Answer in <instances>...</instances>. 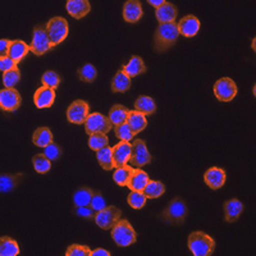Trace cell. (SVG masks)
<instances>
[{
    "label": "cell",
    "mask_w": 256,
    "mask_h": 256,
    "mask_svg": "<svg viewBox=\"0 0 256 256\" xmlns=\"http://www.w3.org/2000/svg\"><path fill=\"white\" fill-rule=\"evenodd\" d=\"M113 148V162L116 168H122V166H128V162L131 159L132 144L127 141H120L116 144Z\"/></svg>",
    "instance_id": "13"
},
{
    "label": "cell",
    "mask_w": 256,
    "mask_h": 256,
    "mask_svg": "<svg viewBox=\"0 0 256 256\" xmlns=\"http://www.w3.org/2000/svg\"><path fill=\"white\" fill-rule=\"evenodd\" d=\"M48 35H49L52 46H56L63 42L68 36V22L63 17H54L46 24Z\"/></svg>",
    "instance_id": "4"
},
{
    "label": "cell",
    "mask_w": 256,
    "mask_h": 256,
    "mask_svg": "<svg viewBox=\"0 0 256 256\" xmlns=\"http://www.w3.org/2000/svg\"><path fill=\"white\" fill-rule=\"evenodd\" d=\"M54 100H56V90L46 86L38 88L34 95V102L38 109L50 108L54 104Z\"/></svg>",
    "instance_id": "14"
},
{
    "label": "cell",
    "mask_w": 256,
    "mask_h": 256,
    "mask_svg": "<svg viewBox=\"0 0 256 256\" xmlns=\"http://www.w3.org/2000/svg\"><path fill=\"white\" fill-rule=\"evenodd\" d=\"M20 95L16 88H3L0 91V108L4 112H16L20 108Z\"/></svg>",
    "instance_id": "12"
},
{
    "label": "cell",
    "mask_w": 256,
    "mask_h": 256,
    "mask_svg": "<svg viewBox=\"0 0 256 256\" xmlns=\"http://www.w3.org/2000/svg\"><path fill=\"white\" fill-rule=\"evenodd\" d=\"M20 177V174H2V177H0V191L9 192L10 190L14 188V187L17 186L18 178Z\"/></svg>",
    "instance_id": "40"
},
{
    "label": "cell",
    "mask_w": 256,
    "mask_h": 256,
    "mask_svg": "<svg viewBox=\"0 0 256 256\" xmlns=\"http://www.w3.org/2000/svg\"><path fill=\"white\" fill-rule=\"evenodd\" d=\"M78 74V78L84 82H94L98 77V70L94 67L92 64H84V67H81L77 72Z\"/></svg>",
    "instance_id": "37"
},
{
    "label": "cell",
    "mask_w": 256,
    "mask_h": 256,
    "mask_svg": "<svg viewBox=\"0 0 256 256\" xmlns=\"http://www.w3.org/2000/svg\"><path fill=\"white\" fill-rule=\"evenodd\" d=\"M226 178H227V174L219 166H212L204 174L205 184L212 190H219L223 187V184H226Z\"/></svg>",
    "instance_id": "15"
},
{
    "label": "cell",
    "mask_w": 256,
    "mask_h": 256,
    "mask_svg": "<svg viewBox=\"0 0 256 256\" xmlns=\"http://www.w3.org/2000/svg\"><path fill=\"white\" fill-rule=\"evenodd\" d=\"M32 164H34V168L38 173H48L52 168V160L48 159L46 155L42 152V154H36L35 156L32 158Z\"/></svg>",
    "instance_id": "34"
},
{
    "label": "cell",
    "mask_w": 256,
    "mask_h": 256,
    "mask_svg": "<svg viewBox=\"0 0 256 256\" xmlns=\"http://www.w3.org/2000/svg\"><path fill=\"white\" fill-rule=\"evenodd\" d=\"M187 244L190 251L195 256H210L216 250V241L201 230L190 233Z\"/></svg>",
    "instance_id": "2"
},
{
    "label": "cell",
    "mask_w": 256,
    "mask_h": 256,
    "mask_svg": "<svg viewBox=\"0 0 256 256\" xmlns=\"http://www.w3.org/2000/svg\"><path fill=\"white\" fill-rule=\"evenodd\" d=\"M10 42H12V41L6 40V38H2V40H0V56H2V58L8 56Z\"/></svg>",
    "instance_id": "47"
},
{
    "label": "cell",
    "mask_w": 256,
    "mask_h": 256,
    "mask_svg": "<svg viewBox=\"0 0 256 256\" xmlns=\"http://www.w3.org/2000/svg\"><path fill=\"white\" fill-rule=\"evenodd\" d=\"M200 20L195 16H186L180 20L178 31H180V35L184 38H194L200 31Z\"/></svg>",
    "instance_id": "16"
},
{
    "label": "cell",
    "mask_w": 256,
    "mask_h": 256,
    "mask_svg": "<svg viewBox=\"0 0 256 256\" xmlns=\"http://www.w3.org/2000/svg\"><path fill=\"white\" fill-rule=\"evenodd\" d=\"M132 173H134V168L130 166H122V168H116V170L113 174L114 182L120 187L128 186V182L131 180Z\"/></svg>",
    "instance_id": "32"
},
{
    "label": "cell",
    "mask_w": 256,
    "mask_h": 256,
    "mask_svg": "<svg viewBox=\"0 0 256 256\" xmlns=\"http://www.w3.org/2000/svg\"><path fill=\"white\" fill-rule=\"evenodd\" d=\"M88 146L94 152H99L102 148L109 146V140L106 134H90L88 138Z\"/></svg>",
    "instance_id": "35"
},
{
    "label": "cell",
    "mask_w": 256,
    "mask_h": 256,
    "mask_svg": "<svg viewBox=\"0 0 256 256\" xmlns=\"http://www.w3.org/2000/svg\"><path fill=\"white\" fill-rule=\"evenodd\" d=\"M90 106L84 100H76L68 106L67 120L73 124H84L88 116Z\"/></svg>",
    "instance_id": "11"
},
{
    "label": "cell",
    "mask_w": 256,
    "mask_h": 256,
    "mask_svg": "<svg viewBox=\"0 0 256 256\" xmlns=\"http://www.w3.org/2000/svg\"><path fill=\"white\" fill-rule=\"evenodd\" d=\"M244 212V205L237 198H232L224 202V218L228 223H233L240 218Z\"/></svg>",
    "instance_id": "19"
},
{
    "label": "cell",
    "mask_w": 256,
    "mask_h": 256,
    "mask_svg": "<svg viewBox=\"0 0 256 256\" xmlns=\"http://www.w3.org/2000/svg\"><path fill=\"white\" fill-rule=\"evenodd\" d=\"M28 52L30 45H27L26 42L22 40H14L10 42L8 56L9 58H12L16 63H20V62L27 56V52Z\"/></svg>",
    "instance_id": "24"
},
{
    "label": "cell",
    "mask_w": 256,
    "mask_h": 256,
    "mask_svg": "<svg viewBox=\"0 0 256 256\" xmlns=\"http://www.w3.org/2000/svg\"><path fill=\"white\" fill-rule=\"evenodd\" d=\"M123 70H124L128 77L132 78V77H138L140 74L145 73L146 67L141 56H134L131 58V60L128 62V64L123 66Z\"/></svg>",
    "instance_id": "22"
},
{
    "label": "cell",
    "mask_w": 256,
    "mask_h": 256,
    "mask_svg": "<svg viewBox=\"0 0 256 256\" xmlns=\"http://www.w3.org/2000/svg\"><path fill=\"white\" fill-rule=\"evenodd\" d=\"M251 48H252V50L255 52L256 50V38H252V44H251Z\"/></svg>",
    "instance_id": "50"
},
{
    "label": "cell",
    "mask_w": 256,
    "mask_h": 256,
    "mask_svg": "<svg viewBox=\"0 0 256 256\" xmlns=\"http://www.w3.org/2000/svg\"><path fill=\"white\" fill-rule=\"evenodd\" d=\"M180 31H178V24H162L156 28L154 34V49L155 52H163L170 49L176 44Z\"/></svg>",
    "instance_id": "1"
},
{
    "label": "cell",
    "mask_w": 256,
    "mask_h": 256,
    "mask_svg": "<svg viewBox=\"0 0 256 256\" xmlns=\"http://www.w3.org/2000/svg\"><path fill=\"white\" fill-rule=\"evenodd\" d=\"M188 210H187V205L184 200L180 198H173L166 209L163 212V218L166 223L170 224H180L184 223L186 219Z\"/></svg>",
    "instance_id": "6"
},
{
    "label": "cell",
    "mask_w": 256,
    "mask_h": 256,
    "mask_svg": "<svg viewBox=\"0 0 256 256\" xmlns=\"http://www.w3.org/2000/svg\"><path fill=\"white\" fill-rule=\"evenodd\" d=\"M148 180H150V178H148V174L145 170L140 168L134 169L131 180L128 182V188L132 190V191H144Z\"/></svg>",
    "instance_id": "20"
},
{
    "label": "cell",
    "mask_w": 256,
    "mask_h": 256,
    "mask_svg": "<svg viewBox=\"0 0 256 256\" xmlns=\"http://www.w3.org/2000/svg\"><path fill=\"white\" fill-rule=\"evenodd\" d=\"M94 191L88 187H81L73 195V204L74 206H88L91 204Z\"/></svg>",
    "instance_id": "31"
},
{
    "label": "cell",
    "mask_w": 256,
    "mask_h": 256,
    "mask_svg": "<svg viewBox=\"0 0 256 256\" xmlns=\"http://www.w3.org/2000/svg\"><path fill=\"white\" fill-rule=\"evenodd\" d=\"M134 110L138 112V113L144 114V116H152L156 110V105L152 98L146 95H141L137 98V100L134 102Z\"/></svg>",
    "instance_id": "23"
},
{
    "label": "cell",
    "mask_w": 256,
    "mask_h": 256,
    "mask_svg": "<svg viewBox=\"0 0 256 256\" xmlns=\"http://www.w3.org/2000/svg\"><path fill=\"white\" fill-rule=\"evenodd\" d=\"M114 134H116V136L118 137L120 141H127V142H130V141L136 136V134L132 132L131 127L128 126L127 122L123 123V124L116 126V127H114Z\"/></svg>",
    "instance_id": "39"
},
{
    "label": "cell",
    "mask_w": 256,
    "mask_h": 256,
    "mask_svg": "<svg viewBox=\"0 0 256 256\" xmlns=\"http://www.w3.org/2000/svg\"><path fill=\"white\" fill-rule=\"evenodd\" d=\"M90 256H110V252L104 248H96V250L91 251Z\"/></svg>",
    "instance_id": "48"
},
{
    "label": "cell",
    "mask_w": 256,
    "mask_h": 256,
    "mask_svg": "<svg viewBox=\"0 0 256 256\" xmlns=\"http://www.w3.org/2000/svg\"><path fill=\"white\" fill-rule=\"evenodd\" d=\"M155 16H156V20H159L160 24H172V22L176 20V18H177V8L172 3L166 2L163 6H160L159 9H156Z\"/></svg>",
    "instance_id": "21"
},
{
    "label": "cell",
    "mask_w": 256,
    "mask_h": 256,
    "mask_svg": "<svg viewBox=\"0 0 256 256\" xmlns=\"http://www.w3.org/2000/svg\"><path fill=\"white\" fill-rule=\"evenodd\" d=\"M66 8H67L68 14L77 20H81L84 16H88L91 10V6L88 0H68Z\"/></svg>",
    "instance_id": "18"
},
{
    "label": "cell",
    "mask_w": 256,
    "mask_h": 256,
    "mask_svg": "<svg viewBox=\"0 0 256 256\" xmlns=\"http://www.w3.org/2000/svg\"><path fill=\"white\" fill-rule=\"evenodd\" d=\"M112 238L120 248H128L137 240L136 232L131 223L126 219H120L112 227Z\"/></svg>",
    "instance_id": "3"
},
{
    "label": "cell",
    "mask_w": 256,
    "mask_h": 256,
    "mask_svg": "<svg viewBox=\"0 0 256 256\" xmlns=\"http://www.w3.org/2000/svg\"><path fill=\"white\" fill-rule=\"evenodd\" d=\"M20 254V246L17 241L10 237L0 238V255L2 256H17Z\"/></svg>",
    "instance_id": "30"
},
{
    "label": "cell",
    "mask_w": 256,
    "mask_h": 256,
    "mask_svg": "<svg viewBox=\"0 0 256 256\" xmlns=\"http://www.w3.org/2000/svg\"><path fill=\"white\" fill-rule=\"evenodd\" d=\"M166 3V2H164V0H148V4L154 6L155 9H159L160 6H163Z\"/></svg>",
    "instance_id": "49"
},
{
    "label": "cell",
    "mask_w": 256,
    "mask_h": 256,
    "mask_svg": "<svg viewBox=\"0 0 256 256\" xmlns=\"http://www.w3.org/2000/svg\"><path fill=\"white\" fill-rule=\"evenodd\" d=\"M142 192L148 198H158L166 192V186L159 180H148Z\"/></svg>",
    "instance_id": "33"
},
{
    "label": "cell",
    "mask_w": 256,
    "mask_h": 256,
    "mask_svg": "<svg viewBox=\"0 0 256 256\" xmlns=\"http://www.w3.org/2000/svg\"><path fill=\"white\" fill-rule=\"evenodd\" d=\"M146 200L148 198L145 196L142 191H132L127 198L128 205L132 208V209H142L146 204Z\"/></svg>",
    "instance_id": "36"
},
{
    "label": "cell",
    "mask_w": 256,
    "mask_h": 256,
    "mask_svg": "<svg viewBox=\"0 0 256 256\" xmlns=\"http://www.w3.org/2000/svg\"><path fill=\"white\" fill-rule=\"evenodd\" d=\"M113 128V123L109 116H105L100 113L88 114V120L84 122V131L90 136L94 134H108Z\"/></svg>",
    "instance_id": "7"
},
{
    "label": "cell",
    "mask_w": 256,
    "mask_h": 256,
    "mask_svg": "<svg viewBox=\"0 0 256 256\" xmlns=\"http://www.w3.org/2000/svg\"><path fill=\"white\" fill-rule=\"evenodd\" d=\"M52 48L46 26H36L34 28V36H32V41L30 44V52H34L35 56H41L46 52H49Z\"/></svg>",
    "instance_id": "5"
},
{
    "label": "cell",
    "mask_w": 256,
    "mask_h": 256,
    "mask_svg": "<svg viewBox=\"0 0 256 256\" xmlns=\"http://www.w3.org/2000/svg\"><path fill=\"white\" fill-rule=\"evenodd\" d=\"M96 159L104 170H110V169L116 168L113 162V148H109V146L96 152Z\"/></svg>",
    "instance_id": "28"
},
{
    "label": "cell",
    "mask_w": 256,
    "mask_h": 256,
    "mask_svg": "<svg viewBox=\"0 0 256 256\" xmlns=\"http://www.w3.org/2000/svg\"><path fill=\"white\" fill-rule=\"evenodd\" d=\"M131 88V77H128L123 70H118L112 80V91L113 92H126Z\"/></svg>",
    "instance_id": "26"
},
{
    "label": "cell",
    "mask_w": 256,
    "mask_h": 256,
    "mask_svg": "<svg viewBox=\"0 0 256 256\" xmlns=\"http://www.w3.org/2000/svg\"><path fill=\"white\" fill-rule=\"evenodd\" d=\"M41 82H42V86H46V88H54V90H56L59 86V84H60V77H59L58 73L54 72V70H48V72H45L44 74H42V77H41Z\"/></svg>",
    "instance_id": "41"
},
{
    "label": "cell",
    "mask_w": 256,
    "mask_h": 256,
    "mask_svg": "<svg viewBox=\"0 0 256 256\" xmlns=\"http://www.w3.org/2000/svg\"><path fill=\"white\" fill-rule=\"evenodd\" d=\"M44 154L46 155L48 159L50 160H58L62 155V150L56 144H50L46 148H44Z\"/></svg>",
    "instance_id": "45"
},
{
    "label": "cell",
    "mask_w": 256,
    "mask_h": 256,
    "mask_svg": "<svg viewBox=\"0 0 256 256\" xmlns=\"http://www.w3.org/2000/svg\"><path fill=\"white\" fill-rule=\"evenodd\" d=\"M90 206L95 210L96 212H100V210L105 209L106 208V202L104 200V196L102 195V192L99 191H94L92 198H91V204Z\"/></svg>",
    "instance_id": "43"
},
{
    "label": "cell",
    "mask_w": 256,
    "mask_h": 256,
    "mask_svg": "<svg viewBox=\"0 0 256 256\" xmlns=\"http://www.w3.org/2000/svg\"><path fill=\"white\" fill-rule=\"evenodd\" d=\"M122 212L116 206H106L105 209L100 210L96 212L95 216V223L98 224V227L102 228L104 230H112L114 224L120 219Z\"/></svg>",
    "instance_id": "9"
},
{
    "label": "cell",
    "mask_w": 256,
    "mask_h": 256,
    "mask_svg": "<svg viewBox=\"0 0 256 256\" xmlns=\"http://www.w3.org/2000/svg\"><path fill=\"white\" fill-rule=\"evenodd\" d=\"M150 162H152V155L148 152L145 141L140 140V138L134 140V142L132 144L131 159H130L131 166H136V168H141V166H146Z\"/></svg>",
    "instance_id": "10"
},
{
    "label": "cell",
    "mask_w": 256,
    "mask_h": 256,
    "mask_svg": "<svg viewBox=\"0 0 256 256\" xmlns=\"http://www.w3.org/2000/svg\"><path fill=\"white\" fill-rule=\"evenodd\" d=\"M20 81V72L18 68L3 73V84L6 88H14L16 84Z\"/></svg>",
    "instance_id": "38"
},
{
    "label": "cell",
    "mask_w": 256,
    "mask_h": 256,
    "mask_svg": "<svg viewBox=\"0 0 256 256\" xmlns=\"http://www.w3.org/2000/svg\"><path fill=\"white\" fill-rule=\"evenodd\" d=\"M17 68V63L13 60L12 58L9 56H4V58H0V70L3 73L8 72V70H12Z\"/></svg>",
    "instance_id": "46"
},
{
    "label": "cell",
    "mask_w": 256,
    "mask_h": 256,
    "mask_svg": "<svg viewBox=\"0 0 256 256\" xmlns=\"http://www.w3.org/2000/svg\"><path fill=\"white\" fill-rule=\"evenodd\" d=\"M91 250L84 244H70L66 251V256H90Z\"/></svg>",
    "instance_id": "42"
},
{
    "label": "cell",
    "mask_w": 256,
    "mask_h": 256,
    "mask_svg": "<svg viewBox=\"0 0 256 256\" xmlns=\"http://www.w3.org/2000/svg\"><path fill=\"white\" fill-rule=\"evenodd\" d=\"M128 114H130V110L126 106L116 104L109 112V120L113 123V126L123 124V123L127 122Z\"/></svg>",
    "instance_id": "29"
},
{
    "label": "cell",
    "mask_w": 256,
    "mask_h": 256,
    "mask_svg": "<svg viewBox=\"0 0 256 256\" xmlns=\"http://www.w3.org/2000/svg\"><path fill=\"white\" fill-rule=\"evenodd\" d=\"M214 95L219 102H232L237 95V84L230 77H223L214 84Z\"/></svg>",
    "instance_id": "8"
},
{
    "label": "cell",
    "mask_w": 256,
    "mask_h": 256,
    "mask_svg": "<svg viewBox=\"0 0 256 256\" xmlns=\"http://www.w3.org/2000/svg\"><path fill=\"white\" fill-rule=\"evenodd\" d=\"M128 126L131 127L132 132L134 134H140L148 127V120H146V116L138 113L136 110H130V114H128V120H127Z\"/></svg>",
    "instance_id": "25"
},
{
    "label": "cell",
    "mask_w": 256,
    "mask_h": 256,
    "mask_svg": "<svg viewBox=\"0 0 256 256\" xmlns=\"http://www.w3.org/2000/svg\"><path fill=\"white\" fill-rule=\"evenodd\" d=\"M32 142L38 148H46L52 142V134L48 127H40L34 132Z\"/></svg>",
    "instance_id": "27"
},
{
    "label": "cell",
    "mask_w": 256,
    "mask_h": 256,
    "mask_svg": "<svg viewBox=\"0 0 256 256\" xmlns=\"http://www.w3.org/2000/svg\"><path fill=\"white\" fill-rule=\"evenodd\" d=\"M144 14L141 2L137 0H128L123 6V18L128 24H137Z\"/></svg>",
    "instance_id": "17"
},
{
    "label": "cell",
    "mask_w": 256,
    "mask_h": 256,
    "mask_svg": "<svg viewBox=\"0 0 256 256\" xmlns=\"http://www.w3.org/2000/svg\"><path fill=\"white\" fill-rule=\"evenodd\" d=\"M73 212H74L77 216H81V218L84 219H95L96 216V212L90 206V205H88V206H74Z\"/></svg>",
    "instance_id": "44"
}]
</instances>
